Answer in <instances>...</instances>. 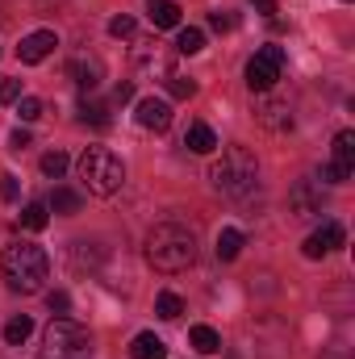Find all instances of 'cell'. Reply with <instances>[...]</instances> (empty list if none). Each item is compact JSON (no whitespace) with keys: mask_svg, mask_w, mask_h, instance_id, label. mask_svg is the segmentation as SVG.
Segmentation results:
<instances>
[{"mask_svg":"<svg viewBox=\"0 0 355 359\" xmlns=\"http://www.w3.org/2000/svg\"><path fill=\"white\" fill-rule=\"evenodd\" d=\"M184 147H188L192 155H213V151H217V134H213L205 121H192L188 134H184Z\"/></svg>","mask_w":355,"mask_h":359,"instance_id":"4fadbf2b","label":"cell"},{"mask_svg":"<svg viewBox=\"0 0 355 359\" xmlns=\"http://www.w3.org/2000/svg\"><path fill=\"white\" fill-rule=\"evenodd\" d=\"M42 359H92V334L72 318H55L42 334Z\"/></svg>","mask_w":355,"mask_h":359,"instance_id":"5b68a950","label":"cell"},{"mask_svg":"<svg viewBox=\"0 0 355 359\" xmlns=\"http://www.w3.org/2000/svg\"><path fill=\"white\" fill-rule=\"evenodd\" d=\"M130 355H134V359H168V343H163L159 334L142 330V334H134V343H130Z\"/></svg>","mask_w":355,"mask_h":359,"instance_id":"9a60e30c","label":"cell"},{"mask_svg":"<svg viewBox=\"0 0 355 359\" xmlns=\"http://www.w3.org/2000/svg\"><path fill=\"white\" fill-rule=\"evenodd\" d=\"M147 259H151V268L163 271V276L188 271L196 264V234L184 222H159V226H151V234H147Z\"/></svg>","mask_w":355,"mask_h":359,"instance_id":"6da1fadb","label":"cell"},{"mask_svg":"<svg viewBox=\"0 0 355 359\" xmlns=\"http://www.w3.org/2000/svg\"><path fill=\"white\" fill-rule=\"evenodd\" d=\"M243 247H247V234L239 230V226H226V230H217V259H239L243 255Z\"/></svg>","mask_w":355,"mask_h":359,"instance_id":"2e32d148","label":"cell"},{"mask_svg":"<svg viewBox=\"0 0 355 359\" xmlns=\"http://www.w3.org/2000/svg\"><path fill=\"white\" fill-rule=\"evenodd\" d=\"M288 209H293V217H314V213H322V192L309 180H301L288 196Z\"/></svg>","mask_w":355,"mask_h":359,"instance_id":"8fae6325","label":"cell"},{"mask_svg":"<svg viewBox=\"0 0 355 359\" xmlns=\"http://www.w3.org/2000/svg\"><path fill=\"white\" fill-rule=\"evenodd\" d=\"M67 168H72V159H67L63 151H46V155H42V176L46 180H59Z\"/></svg>","mask_w":355,"mask_h":359,"instance_id":"484cf974","label":"cell"},{"mask_svg":"<svg viewBox=\"0 0 355 359\" xmlns=\"http://www.w3.org/2000/svg\"><path fill=\"white\" fill-rule=\"evenodd\" d=\"M8 147H13V151H25V147H29V130H13Z\"/></svg>","mask_w":355,"mask_h":359,"instance_id":"d590c367","label":"cell"},{"mask_svg":"<svg viewBox=\"0 0 355 359\" xmlns=\"http://www.w3.org/2000/svg\"><path fill=\"white\" fill-rule=\"evenodd\" d=\"M67 76L80 84V92H92L100 80H105V63H100L96 55H76V59L67 63Z\"/></svg>","mask_w":355,"mask_h":359,"instance_id":"30bf717a","label":"cell"},{"mask_svg":"<svg viewBox=\"0 0 355 359\" xmlns=\"http://www.w3.org/2000/svg\"><path fill=\"white\" fill-rule=\"evenodd\" d=\"M188 343H192V351H201V355L222 351V334H217L213 326H192V330H188Z\"/></svg>","mask_w":355,"mask_h":359,"instance_id":"d6986e66","label":"cell"},{"mask_svg":"<svg viewBox=\"0 0 355 359\" xmlns=\"http://www.w3.org/2000/svg\"><path fill=\"white\" fill-rule=\"evenodd\" d=\"M29 334H34V318H29V313H17V318L4 326V343H13V347H21Z\"/></svg>","mask_w":355,"mask_h":359,"instance_id":"603a6c76","label":"cell"},{"mask_svg":"<svg viewBox=\"0 0 355 359\" xmlns=\"http://www.w3.org/2000/svg\"><path fill=\"white\" fill-rule=\"evenodd\" d=\"M0 271H4V280H8L13 292H25L29 297V292H42V284L51 280V259L34 243H13V247H4Z\"/></svg>","mask_w":355,"mask_h":359,"instance_id":"3957f363","label":"cell"},{"mask_svg":"<svg viewBox=\"0 0 355 359\" xmlns=\"http://www.w3.org/2000/svg\"><path fill=\"white\" fill-rule=\"evenodd\" d=\"M213 188L222 192V196H230V201H247L255 188H260V159L247 151V147H226L222 151V159L213 163Z\"/></svg>","mask_w":355,"mask_h":359,"instance_id":"7a4b0ae2","label":"cell"},{"mask_svg":"<svg viewBox=\"0 0 355 359\" xmlns=\"http://www.w3.org/2000/svg\"><path fill=\"white\" fill-rule=\"evenodd\" d=\"M46 209L59 213V217H76V213L84 209V201H80V192H72V188H55L51 201H46Z\"/></svg>","mask_w":355,"mask_h":359,"instance_id":"ac0fdd59","label":"cell"},{"mask_svg":"<svg viewBox=\"0 0 355 359\" xmlns=\"http://www.w3.org/2000/svg\"><path fill=\"white\" fill-rule=\"evenodd\" d=\"M138 67H142V72L155 67V72H163V80H168V76H172V55H163L159 42H142V50H138Z\"/></svg>","mask_w":355,"mask_h":359,"instance_id":"e0dca14e","label":"cell"},{"mask_svg":"<svg viewBox=\"0 0 355 359\" xmlns=\"http://www.w3.org/2000/svg\"><path fill=\"white\" fill-rule=\"evenodd\" d=\"M176 50L180 55H201V50H205V34H201L196 25H184L176 34Z\"/></svg>","mask_w":355,"mask_h":359,"instance_id":"cb8c5ba5","label":"cell"},{"mask_svg":"<svg viewBox=\"0 0 355 359\" xmlns=\"http://www.w3.org/2000/svg\"><path fill=\"white\" fill-rule=\"evenodd\" d=\"M21 226L34 230V234L46 230V226H51V209H46V201H29V205L21 209Z\"/></svg>","mask_w":355,"mask_h":359,"instance_id":"44dd1931","label":"cell"},{"mask_svg":"<svg viewBox=\"0 0 355 359\" xmlns=\"http://www.w3.org/2000/svg\"><path fill=\"white\" fill-rule=\"evenodd\" d=\"M25 92H21V80H0V104H17Z\"/></svg>","mask_w":355,"mask_h":359,"instance_id":"4dcf8cb0","label":"cell"},{"mask_svg":"<svg viewBox=\"0 0 355 359\" xmlns=\"http://www.w3.org/2000/svg\"><path fill=\"white\" fill-rule=\"evenodd\" d=\"M318 180H322V184H347L351 172H347V168H339V163H326V168L318 172Z\"/></svg>","mask_w":355,"mask_h":359,"instance_id":"f546056e","label":"cell"},{"mask_svg":"<svg viewBox=\"0 0 355 359\" xmlns=\"http://www.w3.org/2000/svg\"><path fill=\"white\" fill-rule=\"evenodd\" d=\"M255 4H260L264 13H276V4H272V0H255Z\"/></svg>","mask_w":355,"mask_h":359,"instance_id":"8d00e7d4","label":"cell"},{"mask_svg":"<svg viewBox=\"0 0 355 359\" xmlns=\"http://www.w3.org/2000/svg\"><path fill=\"white\" fill-rule=\"evenodd\" d=\"M113 100H117V104H126V100H134V84H130V80H121V84L113 88Z\"/></svg>","mask_w":355,"mask_h":359,"instance_id":"e575fe53","label":"cell"},{"mask_svg":"<svg viewBox=\"0 0 355 359\" xmlns=\"http://www.w3.org/2000/svg\"><path fill=\"white\" fill-rule=\"evenodd\" d=\"M209 25H213L217 34H230V29L239 25V17H234V13H222V8H217V13H209Z\"/></svg>","mask_w":355,"mask_h":359,"instance_id":"1f68e13d","label":"cell"},{"mask_svg":"<svg viewBox=\"0 0 355 359\" xmlns=\"http://www.w3.org/2000/svg\"><path fill=\"white\" fill-rule=\"evenodd\" d=\"M55 46H59V34L55 29H34V34L21 38L17 55H21V63H42V59L55 55Z\"/></svg>","mask_w":355,"mask_h":359,"instance_id":"9c48e42d","label":"cell"},{"mask_svg":"<svg viewBox=\"0 0 355 359\" xmlns=\"http://www.w3.org/2000/svg\"><path fill=\"white\" fill-rule=\"evenodd\" d=\"M80 121H84V126H96V130H105V126H109V104H100V100L84 96V100H80Z\"/></svg>","mask_w":355,"mask_h":359,"instance_id":"7402d4cb","label":"cell"},{"mask_svg":"<svg viewBox=\"0 0 355 359\" xmlns=\"http://www.w3.org/2000/svg\"><path fill=\"white\" fill-rule=\"evenodd\" d=\"M330 163H339V168H355V130H339L335 134V159Z\"/></svg>","mask_w":355,"mask_h":359,"instance_id":"ffe728a7","label":"cell"},{"mask_svg":"<svg viewBox=\"0 0 355 359\" xmlns=\"http://www.w3.org/2000/svg\"><path fill=\"white\" fill-rule=\"evenodd\" d=\"M134 29H138V25H134V17H126V13L109 21V34H113V38H134Z\"/></svg>","mask_w":355,"mask_h":359,"instance_id":"f1b7e54d","label":"cell"},{"mask_svg":"<svg viewBox=\"0 0 355 359\" xmlns=\"http://www.w3.org/2000/svg\"><path fill=\"white\" fill-rule=\"evenodd\" d=\"M76 172H80V180H84V188H88L92 196H113V192L121 188V180H126L121 159H117L109 147H88V151L80 155Z\"/></svg>","mask_w":355,"mask_h":359,"instance_id":"277c9868","label":"cell"},{"mask_svg":"<svg viewBox=\"0 0 355 359\" xmlns=\"http://www.w3.org/2000/svg\"><path fill=\"white\" fill-rule=\"evenodd\" d=\"M155 313H159L163 322H176L180 313H184V301H180L176 292H159V297H155Z\"/></svg>","mask_w":355,"mask_h":359,"instance_id":"d4e9b609","label":"cell"},{"mask_svg":"<svg viewBox=\"0 0 355 359\" xmlns=\"http://www.w3.org/2000/svg\"><path fill=\"white\" fill-rule=\"evenodd\" d=\"M0 196L4 201H17V176H0Z\"/></svg>","mask_w":355,"mask_h":359,"instance_id":"836d02e7","label":"cell"},{"mask_svg":"<svg viewBox=\"0 0 355 359\" xmlns=\"http://www.w3.org/2000/svg\"><path fill=\"white\" fill-rule=\"evenodd\" d=\"M163 84H168V92H172L176 100H188V96L196 92V84H192V80H184V76H176V72H172V76H168Z\"/></svg>","mask_w":355,"mask_h":359,"instance_id":"83f0119b","label":"cell"},{"mask_svg":"<svg viewBox=\"0 0 355 359\" xmlns=\"http://www.w3.org/2000/svg\"><path fill=\"white\" fill-rule=\"evenodd\" d=\"M42 109H46V104H42L38 96H21V100H17V113H21V121H38V117H42Z\"/></svg>","mask_w":355,"mask_h":359,"instance_id":"4316f807","label":"cell"},{"mask_svg":"<svg viewBox=\"0 0 355 359\" xmlns=\"http://www.w3.org/2000/svg\"><path fill=\"white\" fill-rule=\"evenodd\" d=\"M67 309H72V297H67V292H51V313L67 318Z\"/></svg>","mask_w":355,"mask_h":359,"instance_id":"d6a6232c","label":"cell"},{"mask_svg":"<svg viewBox=\"0 0 355 359\" xmlns=\"http://www.w3.org/2000/svg\"><path fill=\"white\" fill-rule=\"evenodd\" d=\"M255 117H260V126H267V130H288L293 126V109L284 100H272V96L255 100Z\"/></svg>","mask_w":355,"mask_h":359,"instance_id":"7c38bea8","label":"cell"},{"mask_svg":"<svg viewBox=\"0 0 355 359\" xmlns=\"http://www.w3.org/2000/svg\"><path fill=\"white\" fill-rule=\"evenodd\" d=\"M134 121H138L142 130L163 134V130L172 126V104H168V100H159V96H142V100L134 104Z\"/></svg>","mask_w":355,"mask_h":359,"instance_id":"52a82bcc","label":"cell"},{"mask_svg":"<svg viewBox=\"0 0 355 359\" xmlns=\"http://www.w3.org/2000/svg\"><path fill=\"white\" fill-rule=\"evenodd\" d=\"M151 25L155 29H180V4L176 0H147Z\"/></svg>","mask_w":355,"mask_h":359,"instance_id":"5bb4252c","label":"cell"},{"mask_svg":"<svg viewBox=\"0 0 355 359\" xmlns=\"http://www.w3.org/2000/svg\"><path fill=\"white\" fill-rule=\"evenodd\" d=\"M343 247V226L339 222H322L309 238H305V259H322V255H330V251H339Z\"/></svg>","mask_w":355,"mask_h":359,"instance_id":"ba28073f","label":"cell"},{"mask_svg":"<svg viewBox=\"0 0 355 359\" xmlns=\"http://www.w3.org/2000/svg\"><path fill=\"white\" fill-rule=\"evenodd\" d=\"M280 72H284V46H264V50H255V55L247 59V88L264 96V92L276 88Z\"/></svg>","mask_w":355,"mask_h":359,"instance_id":"8992f818","label":"cell"}]
</instances>
